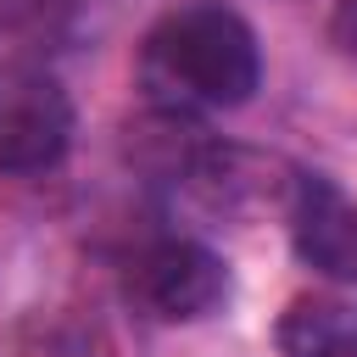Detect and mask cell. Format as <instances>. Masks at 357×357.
I'll list each match as a JSON object with an SVG mask.
<instances>
[{
	"mask_svg": "<svg viewBox=\"0 0 357 357\" xmlns=\"http://www.w3.org/2000/svg\"><path fill=\"white\" fill-rule=\"evenodd\" d=\"M145 73L162 89L206 106H245L262 84V50L234 6L201 0L167 11L145 39Z\"/></svg>",
	"mask_w": 357,
	"mask_h": 357,
	"instance_id": "6da1fadb",
	"label": "cell"
},
{
	"mask_svg": "<svg viewBox=\"0 0 357 357\" xmlns=\"http://www.w3.org/2000/svg\"><path fill=\"white\" fill-rule=\"evenodd\" d=\"M128 301L156 324H195L229 301V268L195 240H156L128 268Z\"/></svg>",
	"mask_w": 357,
	"mask_h": 357,
	"instance_id": "7a4b0ae2",
	"label": "cell"
},
{
	"mask_svg": "<svg viewBox=\"0 0 357 357\" xmlns=\"http://www.w3.org/2000/svg\"><path fill=\"white\" fill-rule=\"evenodd\" d=\"M73 145V100L45 73H0V178L45 173Z\"/></svg>",
	"mask_w": 357,
	"mask_h": 357,
	"instance_id": "3957f363",
	"label": "cell"
},
{
	"mask_svg": "<svg viewBox=\"0 0 357 357\" xmlns=\"http://www.w3.org/2000/svg\"><path fill=\"white\" fill-rule=\"evenodd\" d=\"M195 201L218 218H262V212H290L301 173L279 156L245 151V145H206L190 167H184Z\"/></svg>",
	"mask_w": 357,
	"mask_h": 357,
	"instance_id": "277c9868",
	"label": "cell"
},
{
	"mask_svg": "<svg viewBox=\"0 0 357 357\" xmlns=\"http://www.w3.org/2000/svg\"><path fill=\"white\" fill-rule=\"evenodd\" d=\"M290 240H296V257L329 279H357V201L318 178V173H301L296 184V201H290Z\"/></svg>",
	"mask_w": 357,
	"mask_h": 357,
	"instance_id": "5b68a950",
	"label": "cell"
},
{
	"mask_svg": "<svg viewBox=\"0 0 357 357\" xmlns=\"http://www.w3.org/2000/svg\"><path fill=\"white\" fill-rule=\"evenodd\" d=\"M78 28V0H0V73H28Z\"/></svg>",
	"mask_w": 357,
	"mask_h": 357,
	"instance_id": "8992f818",
	"label": "cell"
},
{
	"mask_svg": "<svg viewBox=\"0 0 357 357\" xmlns=\"http://www.w3.org/2000/svg\"><path fill=\"white\" fill-rule=\"evenodd\" d=\"M284 357H357V301L351 296H296L279 318Z\"/></svg>",
	"mask_w": 357,
	"mask_h": 357,
	"instance_id": "52a82bcc",
	"label": "cell"
},
{
	"mask_svg": "<svg viewBox=\"0 0 357 357\" xmlns=\"http://www.w3.org/2000/svg\"><path fill=\"white\" fill-rule=\"evenodd\" d=\"M329 45L346 50V56H357V0H335V11H329Z\"/></svg>",
	"mask_w": 357,
	"mask_h": 357,
	"instance_id": "ba28073f",
	"label": "cell"
}]
</instances>
